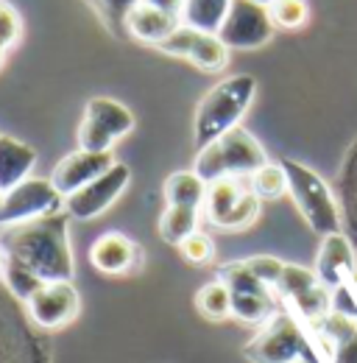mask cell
I'll return each mask as SVG.
<instances>
[{"instance_id": "6da1fadb", "label": "cell", "mask_w": 357, "mask_h": 363, "mask_svg": "<svg viewBox=\"0 0 357 363\" xmlns=\"http://www.w3.org/2000/svg\"><path fill=\"white\" fill-rule=\"evenodd\" d=\"M0 249L8 260H17L42 282L73 279L76 263L70 249V216L50 213L42 218L0 229Z\"/></svg>"}, {"instance_id": "7a4b0ae2", "label": "cell", "mask_w": 357, "mask_h": 363, "mask_svg": "<svg viewBox=\"0 0 357 363\" xmlns=\"http://www.w3.org/2000/svg\"><path fill=\"white\" fill-rule=\"evenodd\" d=\"M254 95H257V79L249 73H237L218 82L196 106V118H193L196 148L201 151L221 135H226L229 129L240 126Z\"/></svg>"}, {"instance_id": "3957f363", "label": "cell", "mask_w": 357, "mask_h": 363, "mask_svg": "<svg viewBox=\"0 0 357 363\" xmlns=\"http://www.w3.org/2000/svg\"><path fill=\"white\" fill-rule=\"evenodd\" d=\"M268 162L266 148L257 143V137L249 135L246 129L234 126L226 135H221L215 143L198 151L196 157V174L201 179L215 182L223 177H251Z\"/></svg>"}, {"instance_id": "277c9868", "label": "cell", "mask_w": 357, "mask_h": 363, "mask_svg": "<svg viewBox=\"0 0 357 363\" xmlns=\"http://www.w3.org/2000/svg\"><path fill=\"white\" fill-rule=\"evenodd\" d=\"M282 168L288 174V193L293 196V204L302 213V218L307 221V227L318 238L341 232L344 218H341V207H338L329 184L312 168L296 162V160H282Z\"/></svg>"}, {"instance_id": "5b68a950", "label": "cell", "mask_w": 357, "mask_h": 363, "mask_svg": "<svg viewBox=\"0 0 357 363\" xmlns=\"http://www.w3.org/2000/svg\"><path fill=\"white\" fill-rule=\"evenodd\" d=\"M204 213L212 227L226 232H240L249 229L260 218V196L249 187L240 184V177H223L207 184L204 196Z\"/></svg>"}, {"instance_id": "8992f818", "label": "cell", "mask_w": 357, "mask_h": 363, "mask_svg": "<svg viewBox=\"0 0 357 363\" xmlns=\"http://www.w3.org/2000/svg\"><path fill=\"white\" fill-rule=\"evenodd\" d=\"M134 129V115L115 98H89L84 118L79 123V148L84 151H112L118 140Z\"/></svg>"}, {"instance_id": "52a82bcc", "label": "cell", "mask_w": 357, "mask_h": 363, "mask_svg": "<svg viewBox=\"0 0 357 363\" xmlns=\"http://www.w3.org/2000/svg\"><path fill=\"white\" fill-rule=\"evenodd\" d=\"M273 294L279 302L293 305L310 327L332 311V291L318 279L315 272L293 266V263H285V269L273 285Z\"/></svg>"}, {"instance_id": "ba28073f", "label": "cell", "mask_w": 357, "mask_h": 363, "mask_svg": "<svg viewBox=\"0 0 357 363\" xmlns=\"http://www.w3.org/2000/svg\"><path fill=\"white\" fill-rule=\"evenodd\" d=\"M305 333L290 313H273L263 330L246 344L243 355L251 363H293L305 358Z\"/></svg>"}, {"instance_id": "9c48e42d", "label": "cell", "mask_w": 357, "mask_h": 363, "mask_svg": "<svg viewBox=\"0 0 357 363\" xmlns=\"http://www.w3.org/2000/svg\"><path fill=\"white\" fill-rule=\"evenodd\" d=\"M62 210H64V196L53 187V182L40 179V177H28V179L20 182L14 190H8L3 196L0 229L26 224V221L42 218V216H50V213H62Z\"/></svg>"}, {"instance_id": "30bf717a", "label": "cell", "mask_w": 357, "mask_h": 363, "mask_svg": "<svg viewBox=\"0 0 357 363\" xmlns=\"http://www.w3.org/2000/svg\"><path fill=\"white\" fill-rule=\"evenodd\" d=\"M273 28L276 26L271 23L268 6H260L254 0H232L218 37L229 50H254L273 37Z\"/></svg>"}, {"instance_id": "8fae6325", "label": "cell", "mask_w": 357, "mask_h": 363, "mask_svg": "<svg viewBox=\"0 0 357 363\" xmlns=\"http://www.w3.org/2000/svg\"><path fill=\"white\" fill-rule=\"evenodd\" d=\"M129 182H132L129 165L115 162L106 174H101L95 182H89L87 187H81L73 196H67L64 199V213L70 218H79V221H92L101 213H106L123 196V190L129 187Z\"/></svg>"}, {"instance_id": "7c38bea8", "label": "cell", "mask_w": 357, "mask_h": 363, "mask_svg": "<svg viewBox=\"0 0 357 363\" xmlns=\"http://www.w3.org/2000/svg\"><path fill=\"white\" fill-rule=\"evenodd\" d=\"M157 50L159 53H168V56L187 59L190 65H196L204 73H218V70L226 67V62H229V48L223 45L218 34L198 31V28L184 26V23L178 26L162 45H157Z\"/></svg>"}, {"instance_id": "4fadbf2b", "label": "cell", "mask_w": 357, "mask_h": 363, "mask_svg": "<svg viewBox=\"0 0 357 363\" xmlns=\"http://www.w3.org/2000/svg\"><path fill=\"white\" fill-rule=\"evenodd\" d=\"M28 316L40 330H62L70 321H76L81 311V296L73 279L62 282H45L42 288L26 302Z\"/></svg>"}, {"instance_id": "5bb4252c", "label": "cell", "mask_w": 357, "mask_h": 363, "mask_svg": "<svg viewBox=\"0 0 357 363\" xmlns=\"http://www.w3.org/2000/svg\"><path fill=\"white\" fill-rule=\"evenodd\" d=\"M112 165H115L112 151H84V148H79V151L67 154V157L53 168L50 182H53V187L67 199V196H73L76 190L87 187L89 182H95L101 174H106Z\"/></svg>"}, {"instance_id": "9a60e30c", "label": "cell", "mask_w": 357, "mask_h": 363, "mask_svg": "<svg viewBox=\"0 0 357 363\" xmlns=\"http://www.w3.org/2000/svg\"><path fill=\"white\" fill-rule=\"evenodd\" d=\"M355 272H357V257H355V249H352V240L344 232H335V235L321 238V249H318V257H315V274H318V279L332 291V288L344 285Z\"/></svg>"}, {"instance_id": "2e32d148", "label": "cell", "mask_w": 357, "mask_h": 363, "mask_svg": "<svg viewBox=\"0 0 357 363\" xmlns=\"http://www.w3.org/2000/svg\"><path fill=\"white\" fill-rule=\"evenodd\" d=\"M140 246L129 240L126 235L120 232H106L101 235L92 249H89V263L98 269L101 274H109V277H123V274H132L140 266Z\"/></svg>"}, {"instance_id": "e0dca14e", "label": "cell", "mask_w": 357, "mask_h": 363, "mask_svg": "<svg viewBox=\"0 0 357 363\" xmlns=\"http://www.w3.org/2000/svg\"><path fill=\"white\" fill-rule=\"evenodd\" d=\"M178 26H181V17L159 11V9H151L145 3H137L126 14V34L134 37L137 43H145V45L154 48L162 45Z\"/></svg>"}, {"instance_id": "ac0fdd59", "label": "cell", "mask_w": 357, "mask_h": 363, "mask_svg": "<svg viewBox=\"0 0 357 363\" xmlns=\"http://www.w3.org/2000/svg\"><path fill=\"white\" fill-rule=\"evenodd\" d=\"M34 165H37V151L31 145H26L17 137L0 135V193L3 196L14 190L20 182L28 179Z\"/></svg>"}, {"instance_id": "d6986e66", "label": "cell", "mask_w": 357, "mask_h": 363, "mask_svg": "<svg viewBox=\"0 0 357 363\" xmlns=\"http://www.w3.org/2000/svg\"><path fill=\"white\" fill-rule=\"evenodd\" d=\"M207 196V182L196 171H176L165 179V201L171 207H201Z\"/></svg>"}, {"instance_id": "ffe728a7", "label": "cell", "mask_w": 357, "mask_h": 363, "mask_svg": "<svg viewBox=\"0 0 357 363\" xmlns=\"http://www.w3.org/2000/svg\"><path fill=\"white\" fill-rule=\"evenodd\" d=\"M232 0H184V11H181V23L193 26L198 31H210L218 34L223 17L229 11Z\"/></svg>"}, {"instance_id": "44dd1931", "label": "cell", "mask_w": 357, "mask_h": 363, "mask_svg": "<svg viewBox=\"0 0 357 363\" xmlns=\"http://www.w3.org/2000/svg\"><path fill=\"white\" fill-rule=\"evenodd\" d=\"M193 232H198V207H165L159 218V235L165 243L181 246Z\"/></svg>"}, {"instance_id": "7402d4cb", "label": "cell", "mask_w": 357, "mask_h": 363, "mask_svg": "<svg viewBox=\"0 0 357 363\" xmlns=\"http://www.w3.org/2000/svg\"><path fill=\"white\" fill-rule=\"evenodd\" d=\"M196 308L207 321H226L232 316V294L221 279L201 285V291L196 294Z\"/></svg>"}, {"instance_id": "603a6c76", "label": "cell", "mask_w": 357, "mask_h": 363, "mask_svg": "<svg viewBox=\"0 0 357 363\" xmlns=\"http://www.w3.org/2000/svg\"><path fill=\"white\" fill-rule=\"evenodd\" d=\"M3 282H6V288H8L20 302H28V299L45 285L37 274L28 272L26 266H20L17 260H8V257H6V269H3Z\"/></svg>"}, {"instance_id": "cb8c5ba5", "label": "cell", "mask_w": 357, "mask_h": 363, "mask_svg": "<svg viewBox=\"0 0 357 363\" xmlns=\"http://www.w3.org/2000/svg\"><path fill=\"white\" fill-rule=\"evenodd\" d=\"M251 190L260 199H279L288 193V174L282 168V162H266L260 171L251 174Z\"/></svg>"}, {"instance_id": "d4e9b609", "label": "cell", "mask_w": 357, "mask_h": 363, "mask_svg": "<svg viewBox=\"0 0 357 363\" xmlns=\"http://www.w3.org/2000/svg\"><path fill=\"white\" fill-rule=\"evenodd\" d=\"M268 14H271V23H273L276 28L293 31V28H302V26L307 23L310 9H307L305 0H273V3L268 6Z\"/></svg>"}, {"instance_id": "484cf974", "label": "cell", "mask_w": 357, "mask_h": 363, "mask_svg": "<svg viewBox=\"0 0 357 363\" xmlns=\"http://www.w3.org/2000/svg\"><path fill=\"white\" fill-rule=\"evenodd\" d=\"M89 3L112 34H126V14L140 0H89Z\"/></svg>"}, {"instance_id": "4316f807", "label": "cell", "mask_w": 357, "mask_h": 363, "mask_svg": "<svg viewBox=\"0 0 357 363\" xmlns=\"http://www.w3.org/2000/svg\"><path fill=\"white\" fill-rule=\"evenodd\" d=\"M178 252H181V257H184L187 263H193V266H204V263L212 260L215 246H212L210 235H204V232H193V235L178 246Z\"/></svg>"}, {"instance_id": "83f0119b", "label": "cell", "mask_w": 357, "mask_h": 363, "mask_svg": "<svg viewBox=\"0 0 357 363\" xmlns=\"http://www.w3.org/2000/svg\"><path fill=\"white\" fill-rule=\"evenodd\" d=\"M20 34H23L20 14H17L8 3L0 0V48H3V50L14 48L17 45V40H20Z\"/></svg>"}, {"instance_id": "f1b7e54d", "label": "cell", "mask_w": 357, "mask_h": 363, "mask_svg": "<svg viewBox=\"0 0 357 363\" xmlns=\"http://www.w3.org/2000/svg\"><path fill=\"white\" fill-rule=\"evenodd\" d=\"M246 266H249L251 272L257 274V277L266 282L271 291H273V285H276V279H279L282 269H285V263H282V260H276V257H268V255L249 257V260H246Z\"/></svg>"}, {"instance_id": "f546056e", "label": "cell", "mask_w": 357, "mask_h": 363, "mask_svg": "<svg viewBox=\"0 0 357 363\" xmlns=\"http://www.w3.org/2000/svg\"><path fill=\"white\" fill-rule=\"evenodd\" d=\"M332 363H357V333L344 344L332 347Z\"/></svg>"}, {"instance_id": "4dcf8cb0", "label": "cell", "mask_w": 357, "mask_h": 363, "mask_svg": "<svg viewBox=\"0 0 357 363\" xmlns=\"http://www.w3.org/2000/svg\"><path fill=\"white\" fill-rule=\"evenodd\" d=\"M140 3L159 9V11H168V14H176V17H181V11H184V0H140Z\"/></svg>"}, {"instance_id": "1f68e13d", "label": "cell", "mask_w": 357, "mask_h": 363, "mask_svg": "<svg viewBox=\"0 0 357 363\" xmlns=\"http://www.w3.org/2000/svg\"><path fill=\"white\" fill-rule=\"evenodd\" d=\"M3 269H6V255H3V249H0V277H3Z\"/></svg>"}, {"instance_id": "d6a6232c", "label": "cell", "mask_w": 357, "mask_h": 363, "mask_svg": "<svg viewBox=\"0 0 357 363\" xmlns=\"http://www.w3.org/2000/svg\"><path fill=\"white\" fill-rule=\"evenodd\" d=\"M254 3H260V6H271L273 0H254Z\"/></svg>"}, {"instance_id": "836d02e7", "label": "cell", "mask_w": 357, "mask_h": 363, "mask_svg": "<svg viewBox=\"0 0 357 363\" xmlns=\"http://www.w3.org/2000/svg\"><path fill=\"white\" fill-rule=\"evenodd\" d=\"M293 363H310V361H307V358H296Z\"/></svg>"}, {"instance_id": "e575fe53", "label": "cell", "mask_w": 357, "mask_h": 363, "mask_svg": "<svg viewBox=\"0 0 357 363\" xmlns=\"http://www.w3.org/2000/svg\"><path fill=\"white\" fill-rule=\"evenodd\" d=\"M3 56H6V50H3V48H0V65H3Z\"/></svg>"}, {"instance_id": "d590c367", "label": "cell", "mask_w": 357, "mask_h": 363, "mask_svg": "<svg viewBox=\"0 0 357 363\" xmlns=\"http://www.w3.org/2000/svg\"><path fill=\"white\" fill-rule=\"evenodd\" d=\"M0 204H3V193H0Z\"/></svg>"}]
</instances>
